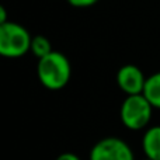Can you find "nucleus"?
Instances as JSON below:
<instances>
[{"mask_svg": "<svg viewBox=\"0 0 160 160\" xmlns=\"http://www.w3.org/2000/svg\"><path fill=\"white\" fill-rule=\"evenodd\" d=\"M145 83L146 78L143 72L135 65H124L117 73V84L127 96L142 94Z\"/></svg>", "mask_w": 160, "mask_h": 160, "instance_id": "5", "label": "nucleus"}, {"mask_svg": "<svg viewBox=\"0 0 160 160\" xmlns=\"http://www.w3.org/2000/svg\"><path fill=\"white\" fill-rule=\"evenodd\" d=\"M155 108L143 94L127 96L119 108V118L129 131H141L149 125Z\"/></svg>", "mask_w": 160, "mask_h": 160, "instance_id": "2", "label": "nucleus"}, {"mask_svg": "<svg viewBox=\"0 0 160 160\" xmlns=\"http://www.w3.org/2000/svg\"><path fill=\"white\" fill-rule=\"evenodd\" d=\"M7 22V16H6V8L0 7V24H4Z\"/></svg>", "mask_w": 160, "mask_h": 160, "instance_id": "11", "label": "nucleus"}, {"mask_svg": "<svg viewBox=\"0 0 160 160\" xmlns=\"http://www.w3.org/2000/svg\"><path fill=\"white\" fill-rule=\"evenodd\" d=\"M68 2L75 7H88V6H93L94 3H97L98 0H68Z\"/></svg>", "mask_w": 160, "mask_h": 160, "instance_id": "9", "label": "nucleus"}, {"mask_svg": "<svg viewBox=\"0 0 160 160\" xmlns=\"http://www.w3.org/2000/svg\"><path fill=\"white\" fill-rule=\"evenodd\" d=\"M30 52H32L34 55L38 59L47 56L48 53L52 52V47H51V42L47 37L44 35H35L31 39V49Z\"/></svg>", "mask_w": 160, "mask_h": 160, "instance_id": "8", "label": "nucleus"}, {"mask_svg": "<svg viewBox=\"0 0 160 160\" xmlns=\"http://www.w3.org/2000/svg\"><path fill=\"white\" fill-rule=\"evenodd\" d=\"M37 75L41 84L48 90H62L66 87L72 76L70 62L63 53L52 51L47 56L38 59Z\"/></svg>", "mask_w": 160, "mask_h": 160, "instance_id": "1", "label": "nucleus"}, {"mask_svg": "<svg viewBox=\"0 0 160 160\" xmlns=\"http://www.w3.org/2000/svg\"><path fill=\"white\" fill-rule=\"evenodd\" d=\"M88 160H135V155L124 139L107 136L94 143Z\"/></svg>", "mask_w": 160, "mask_h": 160, "instance_id": "4", "label": "nucleus"}, {"mask_svg": "<svg viewBox=\"0 0 160 160\" xmlns=\"http://www.w3.org/2000/svg\"><path fill=\"white\" fill-rule=\"evenodd\" d=\"M55 160H82V159L72 152H65V153H61Z\"/></svg>", "mask_w": 160, "mask_h": 160, "instance_id": "10", "label": "nucleus"}, {"mask_svg": "<svg viewBox=\"0 0 160 160\" xmlns=\"http://www.w3.org/2000/svg\"><path fill=\"white\" fill-rule=\"evenodd\" d=\"M32 37L22 25L13 21L0 24V53L4 58H20L31 49Z\"/></svg>", "mask_w": 160, "mask_h": 160, "instance_id": "3", "label": "nucleus"}, {"mask_svg": "<svg viewBox=\"0 0 160 160\" xmlns=\"http://www.w3.org/2000/svg\"><path fill=\"white\" fill-rule=\"evenodd\" d=\"M142 150L150 160H160V125L150 127L142 138Z\"/></svg>", "mask_w": 160, "mask_h": 160, "instance_id": "6", "label": "nucleus"}, {"mask_svg": "<svg viewBox=\"0 0 160 160\" xmlns=\"http://www.w3.org/2000/svg\"><path fill=\"white\" fill-rule=\"evenodd\" d=\"M143 160H150V159H148V158H146V159H143Z\"/></svg>", "mask_w": 160, "mask_h": 160, "instance_id": "12", "label": "nucleus"}, {"mask_svg": "<svg viewBox=\"0 0 160 160\" xmlns=\"http://www.w3.org/2000/svg\"><path fill=\"white\" fill-rule=\"evenodd\" d=\"M143 94L153 108L160 110V72H156L146 78Z\"/></svg>", "mask_w": 160, "mask_h": 160, "instance_id": "7", "label": "nucleus"}]
</instances>
